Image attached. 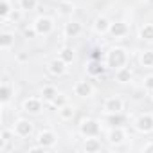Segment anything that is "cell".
Instances as JSON below:
<instances>
[{"label": "cell", "instance_id": "cell-1", "mask_svg": "<svg viewBox=\"0 0 153 153\" xmlns=\"http://www.w3.org/2000/svg\"><path fill=\"white\" fill-rule=\"evenodd\" d=\"M126 59H128L126 51L121 49V47H115V49H112V51L108 52V67H112V68H121V67H124V65H126Z\"/></svg>", "mask_w": 153, "mask_h": 153}, {"label": "cell", "instance_id": "cell-2", "mask_svg": "<svg viewBox=\"0 0 153 153\" xmlns=\"http://www.w3.org/2000/svg\"><path fill=\"white\" fill-rule=\"evenodd\" d=\"M79 130H81V133H83L85 137H96V135L99 133L101 126H99V123H97L96 119H85V121L81 123Z\"/></svg>", "mask_w": 153, "mask_h": 153}, {"label": "cell", "instance_id": "cell-3", "mask_svg": "<svg viewBox=\"0 0 153 153\" xmlns=\"http://www.w3.org/2000/svg\"><path fill=\"white\" fill-rule=\"evenodd\" d=\"M52 27H54V24H52V20L47 18V16H40V18L36 20V24H34V29H36L38 34H49V33L52 31Z\"/></svg>", "mask_w": 153, "mask_h": 153}, {"label": "cell", "instance_id": "cell-4", "mask_svg": "<svg viewBox=\"0 0 153 153\" xmlns=\"http://www.w3.org/2000/svg\"><path fill=\"white\" fill-rule=\"evenodd\" d=\"M137 130L139 131H142V133H148V131H151L153 130V115H149V114H144V115H140L139 119H137Z\"/></svg>", "mask_w": 153, "mask_h": 153}, {"label": "cell", "instance_id": "cell-5", "mask_svg": "<svg viewBox=\"0 0 153 153\" xmlns=\"http://www.w3.org/2000/svg\"><path fill=\"white\" fill-rule=\"evenodd\" d=\"M15 131L20 135V137H29L31 131H33V123L25 121V119H20L16 124H15Z\"/></svg>", "mask_w": 153, "mask_h": 153}, {"label": "cell", "instance_id": "cell-6", "mask_svg": "<svg viewBox=\"0 0 153 153\" xmlns=\"http://www.w3.org/2000/svg\"><path fill=\"white\" fill-rule=\"evenodd\" d=\"M74 92H76V96H79V97H90L94 88H92V85L88 81H79L78 85H76Z\"/></svg>", "mask_w": 153, "mask_h": 153}, {"label": "cell", "instance_id": "cell-7", "mask_svg": "<svg viewBox=\"0 0 153 153\" xmlns=\"http://www.w3.org/2000/svg\"><path fill=\"white\" fill-rule=\"evenodd\" d=\"M54 142H56V135L52 133V131H42L40 135H38V144L40 146H43L45 149L47 148H51V146H54Z\"/></svg>", "mask_w": 153, "mask_h": 153}, {"label": "cell", "instance_id": "cell-8", "mask_svg": "<svg viewBox=\"0 0 153 153\" xmlns=\"http://www.w3.org/2000/svg\"><path fill=\"white\" fill-rule=\"evenodd\" d=\"M105 110L110 112V114H117V112H121V110H123V99H119V97H110V99H106V103H105Z\"/></svg>", "mask_w": 153, "mask_h": 153}, {"label": "cell", "instance_id": "cell-9", "mask_svg": "<svg viewBox=\"0 0 153 153\" xmlns=\"http://www.w3.org/2000/svg\"><path fill=\"white\" fill-rule=\"evenodd\" d=\"M108 31L112 33V36L119 38V36H124L128 33V25L124 22H115V24H110V29Z\"/></svg>", "mask_w": 153, "mask_h": 153}, {"label": "cell", "instance_id": "cell-10", "mask_svg": "<svg viewBox=\"0 0 153 153\" xmlns=\"http://www.w3.org/2000/svg\"><path fill=\"white\" fill-rule=\"evenodd\" d=\"M81 31H83V27H81L79 22H68V24L65 25V34H67L68 38H76Z\"/></svg>", "mask_w": 153, "mask_h": 153}, {"label": "cell", "instance_id": "cell-11", "mask_svg": "<svg viewBox=\"0 0 153 153\" xmlns=\"http://www.w3.org/2000/svg\"><path fill=\"white\" fill-rule=\"evenodd\" d=\"M65 65H67V63H65L61 58H59V59H52L51 65H49V70H51L54 76H61V74L65 72V68H67Z\"/></svg>", "mask_w": 153, "mask_h": 153}, {"label": "cell", "instance_id": "cell-12", "mask_svg": "<svg viewBox=\"0 0 153 153\" xmlns=\"http://www.w3.org/2000/svg\"><path fill=\"white\" fill-rule=\"evenodd\" d=\"M126 139V133L117 126V128H114L112 131H110V135H108V140L112 142V144H121L123 140Z\"/></svg>", "mask_w": 153, "mask_h": 153}, {"label": "cell", "instance_id": "cell-13", "mask_svg": "<svg viewBox=\"0 0 153 153\" xmlns=\"http://www.w3.org/2000/svg\"><path fill=\"white\" fill-rule=\"evenodd\" d=\"M24 110H25L27 114H38V112L42 110V103H40L38 99H27V101L24 103Z\"/></svg>", "mask_w": 153, "mask_h": 153}, {"label": "cell", "instance_id": "cell-14", "mask_svg": "<svg viewBox=\"0 0 153 153\" xmlns=\"http://www.w3.org/2000/svg\"><path fill=\"white\" fill-rule=\"evenodd\" d=\"M115 78H117L119 83H128V81L131 79V70H130L128 67H121V68H117V72H115Z\"/></svg>", "mask_w": 153, "mask_h": 153}, {"label": "cell", "instance_id": "cell-15", "mask_svg": "<svg viewBox=\"0 0 153 153\" xmlns=\"http://www.w3.org/2000/svg\"><path fill=\"white\" fill-rule=\"evenodd\" d=\"M87 70H88V74H90V76H101V74L105 72V67L101 65V61L94 59V61H90V63H88Z\"/></svg>", "mask_w": 153, "mask_h": 153}, {"label": "cell", "instance_id": "cell-16", "mask_svg": "<svg viewBox=\"0 0 153 153\" xmlns=\"http://www.w3.org/2000/svg\"><path fill=\"white\" fill-rule=\"evenodd\" d=\"M15 43V36L11 33H2L0 34V47L2 49H9Z\"/></svg>", "mask_w": 153, "mask_h": 153}, {"label": "cell", "instance_id": "cell-17", "mask_svg": "<svg viewBox=\"0 0 153 153\" xmlns=\"http://www.w3.org/2000/svg\"><path fill=\"white\" fill-rule=\"evenodd\" d=\"M99 149H101V142L97 139H87V142H85V151L87 153H96Z\"/></svg>", "mask_w": 153, "mask_h": 153}, {"label": "cell", "instance_id": "cell-18", "mask_svg": "<svg viewBox=\"0 0 153 153\" xmlns=\"http://www.w3.org/2000/svg\"><path fill=\"white\" fill-rule=\"evenodd\" d=\"M94 29H96L97 33H106V31L110 29V22H108L105 16H99V18L96 20V25H94Z\"/></svg>", "mask_w": 153, "mask_h": 153}, {"label": "cell", "instance_id": "cell-19", "mask_svg": "<svg viewBox=\"0 0 153 153\" xmlns=\"http://www.w3.org/2000/svg\"><path fill=\"white\" fill-rule=\"evenodd\" d=\"M11 87L7 85V83H4L2 87H0V101H2V103H7L9 101V97H11Z\"/></svg>", "mask_w": 153, "mask_h": 153}, {"label": "cell", "instance_id": "cell-20", "mask_svg": "<svg viewBox=\"0 0 153 153\" xmlns=\"http://www.w3.org/2000/svg\"><path fill=\"white\" fill-rule=\"evenodd\" d=\"M140 38L142 40H148V42H153V25L148 24L140 29Z\"/></svg>", "mask_w": 153, "mask_h": 153}, {"label": "cell", "instance_id": "cell-21", "mask_svg": "<svg viewBox=\"0 0 153 153\" xmlns=\"http://www.w3.org/2000/svg\"><path fill=\"white\" fill-rule=\"evenodd\" d=\"M59 58H61L65 63H72V61H74V51H72L70 47H65V49L59 52Z\"/></svg>", "mask_w": 153, "mask_h": 153}, {"label": "cell", "instance_id": "cell-22", "mask_svg": "<svg viewBox=\"0 0 153 153\" xmlns=\"http://www.w3.org/2000/svg\"><path fill=\"white\" fill-rule=\"evenodd\" d=\"M59 115H61V119L68 121V119H72V117H74V108H72V106H68V105H63V106L59 108Z\"/></svg>", "mask_w": 153, "mask_h": 153}, {"label": "cell", "instance_id": "cell-23", "mask_svg": "<svg viewBox=\"0 0 153 153\" xmlns=\"http://www.w3.org/2000/svg\"><path fill=\"white\" fill-rule=\"evenodd\" d=\"M108 123H110L114 128H117V126H121V124L124 123V117L121 115V112H117V114H110V117H108Z\"/></svg>", "mask_w": 153, "mask_h": 153}, {"label": "cell", "instance_id": "cell-24", "mask_svg": "<svg viewBox=\"0 0 153 153\" xmlns=\"http://www.w3.org/2000/svg\"><path fill=\"white\" fill-rule=\"evenodd\" d=\"M42 94H43V99H45V101H54L56 96H58V92H56L54 87H45Z\"/></svg>", "mask_w": 153, "mask_h": 153}, {"label": "cell", "instance_id": "cell-25", "mask_svg": "<svg viewBox=\"0 0 153 153\" xmlns=\"http://www.w3.org/2000/svg\"><path fill=\"white\" fill-rule=\"evenodd\" d=\"M140 63H142L144 67H153V52H151V51L142 52V56H140Z\"/></svg>", "mask_w": 153, "mask_h": 153}, {"label": "cell", "instance_id": "cell-26", "mask_svg": "<svg viewBox=\"0 0 153 153\" xmlns=\"http://www.w3.org/2000/svg\"><path fill=\"white\" fill-rule=\"evenodd\" d=\"M58 9H59V13L67 15V13H72L74 11V4H70V2H59L58 4Z\"/></svg>", "mask_w": 153, "mask_h": 153}, {"label": "cell", "instance_id": "cell-27", "mask_svg": "<svg viewBox=\"0 0 153 153\" xmlns=\"http://www.w3.org/2000/svg\"><path fill=\"white\" fill-rule=\"evenodd\" d=\"M9 13H11V6H9V2H7V0H2V2H0V16L6 18Z\"/></svg>", "mask_w": 153, "mask_h": 153}, {"label": "cell", "instance_id": "cell-28", "mask_svg": "<svg viewBox=\"0 0 153 153\" xmlns=\"http://www.w3.org/2000/svg\"><path fill=\"white\" fill-rule=\"evenodd\" d=\"M20 7L24 11H33L36 7V0H20Z\"/></svg>", "mask_w": 153, "mask_h": 153}, {"label": "cell", "instance_id": "cell-29", "mask_svg": "<svg viewBox=\"0 0 153 153\" xmlns=\"http://www.w3.org/2000/svg\"><path fill=\"white\" fill-rule=\"evenodd\" d=\"M52 103H54V105H56V106H58V108H61V106H63V105H65V97H63V96H59V94H58V96H56V99H54V101H52Z\"/></svg>", "mask_w": 153, "mask_h": 153}, {"label": "cell", "instance_id": "cell-30", "mask_svg": "<svg viewBox=\"0 0 153 153\" xmlns=\"http://www.w3.org/2000/svg\"><path fill=\"white\" fill-rule=\"evenodd\" d=\"M144 87H146L148 90H153V76H148V78H146V81H144Z\"/></svg>", "mask_w": 153, "mask_h": 153}, {"label": "cell", "instance_id": "cell-31", "mask_svg": "<svg viewBox=\"0 0 153 153\" xmlns=\"http://www.w3.org/2000/svg\"><path fill=\"white\" fill-rule=\"evenodd\" d=\"M38 33H36V29H25V36L27 38H34Z\"/></svg>", "mask_w": 153, "mask_h": 153}, {"label": "cell", "instance_id": "cell-32", "mask_svg": "<svg viewBox=\"0 0 153 153\" xmlns=\"http://www.w3.org/2000/svg\"><path fill=\"white\" fill-rule=\"evenodd\" d=\"M144 153H153V142H149V144L144 146Z\"/></svg>", "mask_w": 153, "mask_h": 153}, {"label": "cell", "instance_id": "cell-33", "mask_svg": "<svg viewBox=\"0 0 153 153\" xmlns=\"http://www.w3.org/2000/svg\"><path fill=\"white\" fill-rule=\"evenodd\" d=\"M92 58H94V59H97V58H99V51H94V54H92Z\"/></svg>", "mask_w": 153, "mask_h": 153}]
</instances>
